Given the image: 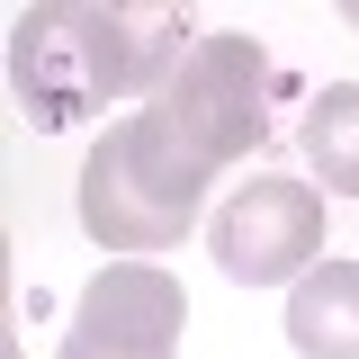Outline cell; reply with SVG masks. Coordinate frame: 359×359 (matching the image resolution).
Here are the masks:
<instances>
[{"instance_id": "8", "label": "cell", "mask_w": 359, "mask_h": 359, "mask_svg": "<svg viewBox=\"0 0 359 359\" xmlns=\"http://www.w3.org/2000/svg\"><path fill=\"white\" fill-rule=\"evenodd\" d=\"M351 27H359V9H351Z\"/></svg>"}, {"instance_id": "4", "label": "cell", "mask_w": 359, "mask_h": 359, "mask_svg": "<svg viewBox=\"0 0 359 359\" xmlns=\"http://www.w3.org/2000/svg\"><path fill=\"white\" fill-rule=\"evenodd\" d=\"M323 189L287 171H261L252 189H233L216 216H207V252H216L243 287H297L323 261Z\"/></svg>"}, {"instance_id": "3", "label": "cell", "mask_w": 359, "mask_h": 359, "mask_svg": "<svg viewBox=\"0 0 359 359\" xmlns=\"http://www.w3.org/2000/svg\"><path fill=\"white\" fill-rule=\"evenodd\" d=\"M153 108H162V117H171V126L224 171L233 153L269 144V54L252 36H198L189 63L162 81Z\"/></svg>"}, {"instance_id": "1", "label": "cell", "mask_w": 359, "mask_h": 359, "mask_svg": "<svg viewBox=\"0 0 359 359\" xmlns=\"http://www.w3.org/2000/svg\"><path fill=\"white\" fill-rule=\"evenodd\" d=\"M189 18L180 9H90V0H45L18 18L9 36V90L18 108L36 117L45 135L90 126L108 117V99H135V90L171 81L189 63Z\"/></svg>"}, {"instance_id": "2", "label": "cell", "mask_w": 359, "mask_h": 359, "mask_svg": "<svg viewBox=\"0 0 359 359\" xmlns=\"http://www.w3.org/2000/svg\"><path fill=\"white\" fill-rule=\"evenodd\" d=\"M207 180H216V162L162 108H135L81 162V233L108 243V252H162V243H180L198 224Z\"/></svg>"}, {"instance_id": "6", "label": "cell", "mask_w": 359, "mask_h": 359, "mask_svg": "<svg viewBox=\"0 0 359 359\" xmlns=\"http://www.w3.org/2000/svg\"><path fill=\"white\" fill-rule=\"evenodd\" d=\"M287 341L306 359H359V261H314L287 287Z\"/></svg>"}, {"instance_id": "5", "label": "cell", "mask_w": 359, "mask_h": 359, "mask_svg": "<svg viewBox=\"0 0 359 359\" xmlns=\"http://www.w3.org/2000/svg\"><path fill=\"white\" fill-rule=\"evenodd\" d=\"M180 323H189V297H180L171 269L108 261L81 287V306H72L63 359H171L180 351Z\"/></svg>"}, {"instance_id": "7", "label": "cell", "mask_w": 359, "mask_h": 359, "mask_svg": "<svg viewBox=\"0 0 359 359\" xmlns=\"http://www.w3.org/2000/svg\"><path fill=\"white\" fill-rule=\"evenodd\" d=\"M306 162L332 198H359V81H332L314 90L306 108Z\"/></svg>"}]
</instances>
